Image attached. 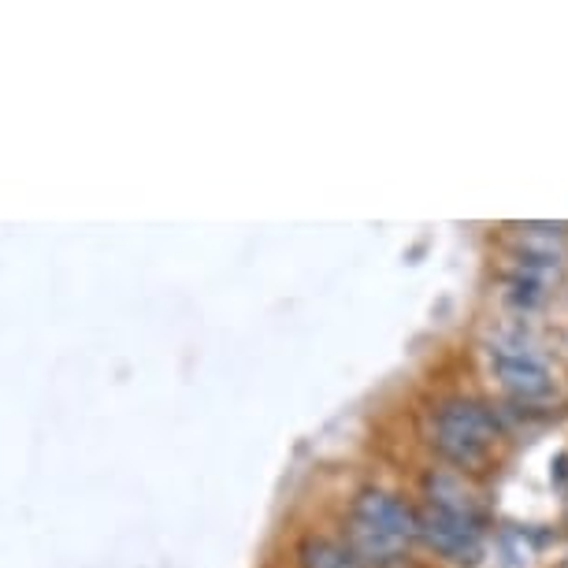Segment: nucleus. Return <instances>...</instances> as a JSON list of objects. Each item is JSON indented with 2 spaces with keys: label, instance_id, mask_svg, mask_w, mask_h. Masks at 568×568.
<instances>
[{
  "label": "nucleus",
  "instance_id": "f257e3e1",
  "mask_svg": "<svg viewBox=\"0 0 568 568\" xmlns=\"http://www.w3.org/2000/svg\"><path fill=\"white\" fill-rule=\"evenodd\" d=\"M506 435L498 409L471 394H446L435 402L432 420H427V443L454 471H479L490 465L495 449Z\"/></svg>",
  "mask_w": 568,
  "mask_h": 568
},
{
  "label": "nucleus",
  "instance_id": "f03ea898",
  "mask_svg": "<svg viewBox=\"0 0 568 568\" xmlns=\"http://www.w3.org/2000/svg\"><path fill=\"white\" fill-rule=\"evenodd\" d=\"M490 372H495L498 387L520 405L546 402L557 390L554 364L539 349L524 346V342H498L490 349Z\"/></svg>",
  "mask_w": 568,
  "mask_h": 568
},
{
  "label": "nucleus",
  "instance_id": "7ed1b4c3",
  "mask_svg": "<svg viewBox=\"0 0 568 568\" xmlns=\"http://www.w3.org/2000/svg\"><path fill=\"white\" fill-rule=\"evenodd\" d=\"M420 542L443 561L454 565H476L484 557L487 528L479 513H457V509H438L420 506Z\"/></svg>",
  "mask_w": 568,
  "mask_h": 568
},
{
  "label": "nucleus",
  "instance_id": "20e7f679",
  "mask_svg": "<svg viewBox=\"0 0 568 568\" xmlns=\"http://www.w3.org/2000/svg\"><path fill=\"white\" fill-rule=\"evenodd\" d=\"M349 520L364 524L368 531L383 535V539H390L398 546L420 542V509L387 487H372V484L361 487L357 495L349 498Z\"/></svg>",
  "mask_w": 568,
  "mask_h": 568
},
{
  "label": "nucleus",
  "instance_id": "39448f33",
  "mask_svg": "<svg viewBox=\"0 0 568 568\" xmlns=\"http://www.w3.org/2000/svg\"><path fill=\"white\" fill-rule=\"evenodd\" d=\"M297 565L302 568H364V561L346 542L327 539V535H305L297 542Z\"/></svg>",
  "mask_w": 568,
  "mask_h": 568
}]
</instances>
